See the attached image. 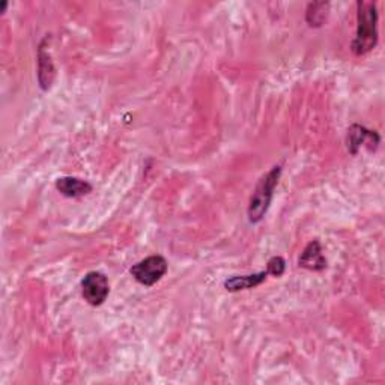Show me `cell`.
<instances>
[{"label": "cell", "instance_id": "277c9868", "mask_svg": "<svg viewBox=\"0 0 385 385\" xmlns=\"http://www.w3.org/2000/svg\"><path fill=\"white\" fill-rule=\"evenodd\" d=\"M81 294L88 304L93 307L102 306L110 294L107 277L98 271L88 273L81 280Z\"/></svg>", "mask_w": 385, "mask_h": 385}, {"label": "cell", "instance_id": "8fae6325", "mask_svg": "<svg viewBox=\"0 0 385 385\" xmlns=\"http://www.w3.org/2000/svg\"><path fill=\"white\" fill-rule=\"evenodd\" d=\"M285 268H286V264H285V259L280 257V256H274L269 259V262L266 265V271L274 276V277H282L283 273H285Z\"/></svg>", "mask_w": 385, "mask_h": 385}, {"label": "cell", "instance_id": "3957f363", "mask_svg": "<svg viewBox=\"0 0 385 385\" xmlns=\"http://www.w3.org/2000/svg\"><path fill=\"white\" fill-rule=\"evenodd\" d=\"M130 273L137 283L149 288L157 285L168 273V261L160 255L149 256L136 265H133Z\"/></svg>", "mask_w": 385, "mask_h": 385}, {"label": "cell", "instance_id": "6da1fadb", "mask_svg": "<svg viewBox=\"0 0 385 385\" xmlns=\"http://www.w3.org/2000/svg\"><path fill=\"white\" fill-rule=\"evenodd\" d=\"M357 35L352 43V51L363 56L377 47L378 43V11L377 4L358 2Z\"/></svg>", "mask_w": 385, "mask_h": 385}, {"label": "cell", "instance_id": "9c48e42d", "mask_svg": "<svg viewBox=\"0 0 385 385\" xmlns=\"http://www.w3.org/2000/svg\"><path fill=\"white\" fill-rule=\"evenodd\" d=\"M268 276H269L268 271H261V273L248 274V276H234L226 280L224 288L226 290H229V292H239V290L252 289L262 285Z\"/></svg>", "mask_w": 385, "mask_h": 385}, {"label": "cell", "instance_id": "5b68a950", "mask_svg": "<svg viewBox=\"0 0 385 385\" xmlns=\"http://www.w3.org/2000/svg\"><path fill=\"white\" fill-rule=\"evenodd\" d=\"M348 149L356 155L361 147H367L369 151H374L379 143V136L374 131L361 127V125H352L348 131Z\"/></svg>", "mask_w": 385, "mask_h": 385}, {"label": "cell", "instance_id": "ba28073f", "mask_svg": "<svg viewBox=\"0 0 385 385\" xmlns=\"http://www.w3.org/2000/svg\"><path fill=\"white\" fill-rule=\"evenodd\" d=\"M56 189L62 196L76 199V197L89 194L92 191V185L88 181L72 178V176H64V178L56 181Z\"/></svg>", "mask_w": 385, "mask_h": 385}, {"label": "cell", "instance_id": "30bf717a", "mask_svg": "<svg viewBox=\"0 0 385 385\" xmlns=\"http://www.w3.org/2000/svg\"><path fill=\"white\" fill-rule=\"evenodd\" d=\"M327 8L328 4H311L307 11V23L310 26H320L327 18Z\"/></svg>", "mask_w": 385, "mask_h": 385}, {"label": "cell", "instance_id": "52a82bcc", "mask_svg": "<svg viewBox=\"0 0 385 385\" xmlns=\"http://www.w3.org/2000/svg\"><path fill=\"white\" fill-rule=\"evenodd\" d=\"M298 265L301 268L310 269V271H322L327 268V259L322 253V247L319 241H311L301 255Z\"/></svg>", "mask_w": 385, "mask_h": 385}, {"label": "cell", "instance_id": "8992f818", "mask_svg": "<svg viewBox=\"0 0 385 385\" xmlns=\"http://www.w3.org/2000/svg\"><path fill=\"white\" fill-rule=\"evenodd\" d=\"M46 44L47 39L41 43L38 50V81L43 90H48L51 88V83H53L56 76L55 65L53 62H51L50 53L46 50Z\"/></svg>", "mask_w": 385, "mask_h": 385}, {"label": "cell", "instance_id": "7a4b0ae2", "mask_svg": "<svg viewBox=\"0 0 385 385\" xmlns=\"http://www.w3.org/2000/svg\"><path fill=\"white\" fill-rule=\"evenodd\" d=\"M280 175H282V166H274V168L269 170L256 185L248 205V222L252 224L261 222L265 217V214L268 212V208H269V203H271L274 190L280 180Z\"/></svg>", "mask_w": 385, "mask_h": 385}]
</instances>
